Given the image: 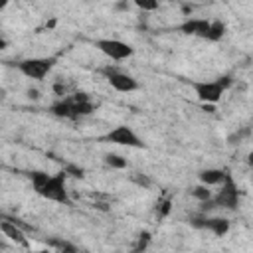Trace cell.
Segmentation results:
<instances>
[{
    "instance_id": "cell-1",
    "label": "cell",
    "mask_w": 253,
    "mask_h": 253,
    "mask_svg": "<svg viewBox=\"0 0 253 253\" xmlns=\"http://www.w3.org/2000/svg\"><path fill=\"white\" fill-rule=\"evenodd\" d=\"M65 170L57 172L53 176H47L45 184L38 190V194L45 200L57 202V204H69V196H67V188H65Z\"/></svg>"
},
{
    "instance_id": "cell-2",
    "label": "cell",
    "mask_w": 253,
    "mask_h": 253,
    "mask_svg": "<svg viewBox=\"0 0 253 253\" xmlns=\"http://www.w3.org/2000/svg\"><path fill=\"white\" fill-rule=\"evenodd\" d=\"M55 65V57H30L18 63V69L28 79H43Z\"/></svg>"
},
{
    "instance_id": "cell-3",
    "label": "cell",
    "mask_w": 253,
    "mask_h": 253,
    "mask_svg": "<svg viewBox=\"0 0 253 253\" xmlns=\"http://www.w3.org/2000/svg\"><path fill=\"white\" fill-rule=\"evenodd\" d=\"M239 202V194H237V186L233 182V178L225 172L223 182H221V190L217 192V196L213 198L215 208H225V210H235Z\"/></svg>"
},
{
    "instance_id": "cell-4",
    "label": "cell",
    "mask_w": 253,
    "mask_h": 253,
    "mask_svg": "<svg viewBox=\"0 0 253 253\" xmlns=\"http://www.w3.org/2000/svg\"><path fill=\"white\" fill-rule=\"evenodd\" d=\"M95 45H97V49L101 53H105L107 57H111L115 61H123L126 57H130L132 51H134L132 45H128V43H125L121 40H109V38L107 40H97Z\"/></svg>"
},
{
    "instance_id": "cell-5",
    "label": "cell",
    "mask_w": 253,
    "mask_h": 253,
    "mask_svg": "<svg viewBox=\"0 0 253 253\" xmlns=\"http://www.w3.org/2000/svg\"><path fill=\"white\" fill-rule=\"evenodd\" d=\"M103 140L113 142V144H121V146H130V148H142L144 146V142L134 134V130L128 128V126H125V125L115 126L113 130H109L103 136Z\"/></svg>"
},
{
    "instance_id": "cell-6",
    "label": "cell",
    "mask_w": 253,
    "mask_h": 253,
    "mask_svg": "<svg viewBox=\"0 0 253 253\" xmlns=\"http://www.w3.org/2000/svg\"><path fill=\"white\" fill-rule=\"evenodd\" d=\"M192 87H194L198 99H200L204 105H213V103H217V101L221 99V95H223V87L217 83V79H215V81H194Z\"/></svg>"
},
{
    "instance_id": "cell-7",
    "label": "cell",
    "mask_w": 253,
    "mask_h": 253,
    "mask_svg": "<svg viewBox=\"0 0 253 253\" xmlns=\"http://www.w3.org/2000/svg\"><path fill=\"white\" fill-rule=\"evenodd\" d=\"M105 75H107L111 87L117 89V91H121V93H130V91H136L138 89L136 79L132 75H128V73H123V71H117V69H109L107 67L105 69Z\"/></svg>"
},
{
    "instance_id": "cell-8",
    "label": "cell",
    "mask_w": 253,
    "mask_h": 253,
    "mask_svg": "<svg viewBox=\"0 0 253 253\" xmlns=\"http://www.w3.org/2000/svg\"><path fill=\"white\" fill-rule=\"evenodd\" d=\"M180 30L188 36H198V38H208V30H210V22L208 20H202V18H192V20H186Z\"/></svg>"
},
{
    "instance_id": "cell-9",
    "label": "cell",
    "mask_w": 253,
    "mask_h": 253,
    "mask_svg": "<svg viewBox=\"0 0 253 253\" xmlns=\"http://www.w3.org/2000/svg\"><path fill=\"white\" fill-rule=\"evenodd\" d=\"M71 103V109L75 113V117H83V115H91L93 113V103L85 93H75L73 97H67Z\"/></svg>"
},
{
    "instance_id": "cell-10",
    "label": "cell",
    "mask_w": 253,
    "mask_h": 253,
    "mask_svg": "<svg viewBox=\"0 0 253 253\" xmlns=\"http://www.w3.org/2000/svg\"><path fill=\"white\" fill-rule=\"evenodd\" d=\"M0 231L10 237L12 241H16L18 245H24L28 247V239H26V233L22 231V227L16 225V221H6V219H0Z\"/></svg>"
},
{
    "instance_id": "cell-11",
    "label": "cell",
    "mask_w": 253,
    "mask_h": 253,
    "mask_svg": "<svg viewBox=\"0 0 253 253\" xmlns=\"http://www.w3.org/2000/svg\"><path fill=\"white\" fill-rule=\"evenodd\" d=\"M204 229H210L213 235L221 237L229 231V219H225V217H206Z\"/></svg>"
},
{
    "instance_id": "cell-12",
    "label": "cell",
    "mask_w": 253,
    "mask_h": 253,
    "mask_svg": "<svg viewBox=\"0 0 253 253\" xmlns=\"http://www.w3.org/2000/svg\"><path fill=\"white\" fill-rule=\"evenodd\" d=\"M223 176H225V170H219V168H206L200 172L202 186H217L223 182Z\"/></svg>"
},
{
    "instance_id": "cell-13",
    "label": "cell",
    "mask_w": 253,
    "mask_h": 253,
    "mask_svg": "<svg viewBox=\"0 0 253 253\" xmlns=\"http://www.w3.org/2000/svg\"><path fill=\"white\" fill-rule=\"evenodd\" d=\"M49 111H51L55 117H61V119H77L75 113H73V109H71L69 99H59V101H55V103L49 107Z\"/></svg>"
},
{
    "instance_id": "cell-14",
    "label": "cell",
    "mask_w": 253,
    "mask_h": 253,
    "mask_svg": "<svg viewBox=\"0 0 253 253\" xmlns=\"http://www.w3.org/2000/svg\"><path fill=\"white\" fill-rule=\"evenodd\" d=\"M223 34H225V24L219 22V20H215V22H210V30H208V38L206 40L217 42V40L223 38Z\"/></svg>"
},
{
    "instance_id": "cell-15",
    "label": "cell",
    "mask_w": 253,
    "mask_h": 253,
    "mask_svg": "<svg viewBox=\"0 0 253 253\" xmlns=\"http://www.w3.org/2000/svg\"><path fill=\"white\" fill-rule=\"evenodd\" d=\"M105 162H107V166H111V168H126V160L123 158V156H119V154H107L105 156Z\"/></svg>"
},
{
    "instance_id": "cell-16",
    "label": "cell",
    "mask_w": 253,
    "mask_h": 253,
    "mask_svg": "<svg viewBox=\"0 0 253 253\" xmlns=\"http://www.w3.org/2000/svg\"><path fill=\"white\" fill-rule=\"evenodd\" d=\"M192 196H194L196 200H200V202L211 200V192L208 190V186H196V188L192 190Z\"/></svg>"
},
{
    "instance_id": "cell-17",
    "label": "cell",
    "mask_w": 253,
    "mask_h": 253,
    "mask_svg": "<svg viewBox=\"0 0 253 253\" xmlns=\"http://www.w3.org/2000/svg\"><path fill=\"white\" fill-rule=\"evenodd\" d=\"M136 6L142 8V10H156L158 2H154V0H136Z\"/></svg>"
},
{
    "instance_id": "cell-18",
    "label": "cell",
    "mask_w": 253,
    "mask_h": 253,
    "mask_svg": "<svg viewBox=\"0 0 253 253\" xmlns=\"http://www.w3.org/2000/svg\"><path fill=\"white\" fill-rule=\"evenodd\" d=\"M57 247H59V253H77L75 251V247L73 245H69V243H65V241H53Z\"/></svg>"
},
{
    "instance_id": "cell-19",
    "label": "cell",
    "mask_w": 253,
    "mask_h": 253,
    "mask_svg": "<svg viewBox=\"0 0 253 253\" xmlns=\"http://www.w3.org/2000/svg\"><path fill=\"white\" fill-rule=\"evenodd\" d=\"M170 206H172V202H170V200L160 202V204H158V208H156V210H158V215H166V213L170 211Z\"/></svg>"
},
{
    "instance_id": "cell-20",
    "label": "cell",
    "mask_w": 253,
    "mask_h": 253,
    "mask_svg": "<svg viewBox=\"0 0 253 253\" xmlns=\"http://www.w3.org/2000/svg\"><path fill=\"white\" fill-rule=\"evenodd\" d=\"M65 174H73V176H77V178H81V176H83V170H81V168H77V166H67V170H65Z\"/></svg>"
},
{
    "instance_id": "cell-21",
    "label": "cell",
    "mask_w": 253,
    "mask_h": 253,
    "mask_svg": "<svg viewBox=\"0 0 253 253\" xmlns=\"http://www.w3.org/2000/svg\"><path fill=\"white\" fill-rule=\"evenodd\" d=\"M28 97L36 101V99H40V91H38V89H32V87H30V89H28Z\"/></svg>"
},
{
    "instance_id": "cell-22",
    "label": "cell",
    "mask_w": 253,
    "mask_h": 253,
    "mask_svg": "<svg viewBox=\"0 0 253 253\" xmlns=\"http://www.w3.org/2000/svg\"><path fill=\"white\" fill-rule=\"evenodd\" d=\"M115 8L117 10H128V2H119V4H115Z\"/></svg>"
},
{
    "instance_id": "cell-23",
    "label": "cell",
    "mask_w": 253,
    "mask_h": 253,
    "mask_svg": "<svg viewBox=\"0 0 253 253\" xmlns=\"http://www.w3.org/2000/svg\"><path fill=\"white\" fill-rule=\"evenodd\" d=\"M4 95H6V91H4V89H0V101L4 99Z\"/></svg>"
},
{
    "instance_id": "cell-24",
    "label": "cell",
    "mask_w": 253,
    "mask_h": 253,
    "mask_svg": "<svg viewBox=\"0 0 253 253\" xmlns=\"http://www.w3.org/2000/svg\"><path fill=\"white\" fill-rule=\"evenodd\" d=\"M4 45H6V42H4V40H0V49H2Z\"/></svg>"
},
{
    "instance_id": "cell-25",
    "label": "cell",
    "mask_w": 253,
    "mask_h": 253,
    "mask_svg": "<svg viewBox=\"0 0 253 253\" xmlns=\"http://www.w3.org/2000/svg\"><path fill=\"white\" fill-rule=\"evenodd\" d=\"M6 245H4V241H2V237H0V249H4Z\"/></svg>"
},
{
    "instance_id": "cell-26",
    "label": "cell",
    "mask_w": 253,
    "mask_h": 253,
    "mask_svg": "<svg viewBox=\"0 0 253 253\" xmlns=\"http://www.w3.org/2000/svg\"><path fill=\"white\" fill-rule=\"evenodd\" d=\"M34 253H47V251H34Z\"/></svg>"
},
{
    "instance_id": "cell-27",
    "label": "cell",
    "mask_w": 253,
    "mask_h": 253,
    "mask_svg": "<svg viewBox=\"0 0 253 253\" xmlns=\"http://www.w3.org/2000/svg\"><path fill=\"white\" fill-rule=\"evenodd\" d=\"M2 6H4V2H0V8H2Z\"/></svg>"
}]
</instances>
